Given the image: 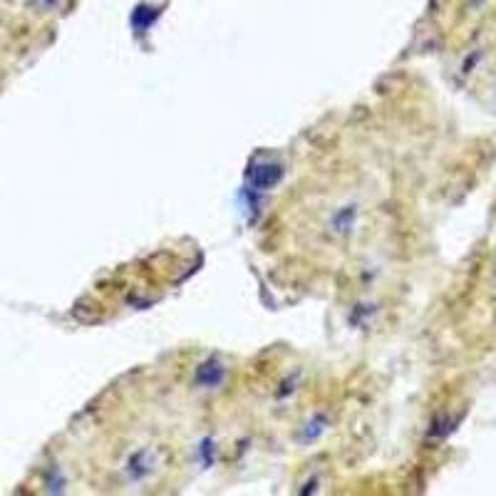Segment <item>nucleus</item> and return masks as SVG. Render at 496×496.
<instances>
[]
</instances>
